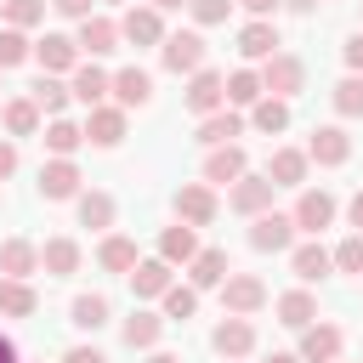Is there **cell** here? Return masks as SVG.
I'll list each match as a JSON object with an SVG mask.
<instances>
[{"mask_svg":"<svg viewBox=\"0 0 363 363\" xmlns=\"http://www.w3.org/2000/svg\"><path fill=\"white\" fill-rule=\"evenodd\" d=\"M261 85H267V96H284V102H289V96L306 85V62L289 57V51H278V57L261 62Z\"/></svg>","mask_w":363,"mask_h":363,"instance_id":"6da1fadb","label":"cell"},{"mask_svg":"<svg viewBox=\"0 0 363 363\" xmlns=\"http://www.w3.org/2000/svg\"><path fill=\"white\" fill-rule=\"evenodd\" d=\"M221 306H227L233 318H250V312L267 306V284H261L255 272H227V284H221Z\"/></svg>","mask_w":363,"mask_h":363,"instance_id":"7a4b0ae2","label":"cell"},{"mask_svg":"<svg viewBox=\"0 0 363 363\" xmlns=\"http://www.w3.org/2000/svg\"><path fill=\"white\" fill-rule=\"evenodd\" d=\"M159 57H164V68H170V74H199V68H204V34H193V28L164 34Z\"/></svg>","mask_w":363,"mask_h":363,"instance_id":"3957f363","label":"cell"},{"mask_svg":"<svg viewBox=\"0 0 363 363\" xmlns=\"http://www.w3.org/2000/svg\"><path fill=\"white\" fill-rule=\"evenodd\" d=\"M221 102H227V74L199 68V74L187 79V108H193L199 119H210V113H221Z\"/></svg>","mask_w":363,"mask_h":363,"instance_id":"277c9868","label":"cell"},{"mask_svg":"<svg viewBox=\"0 0 363 363\" xmlns=\"http://www.w3.org/2000/svg\"><path fill=\"white\" fill-rule=\"evenodd\" d=\"M289 244H295V216H278V210L255 216V227H250V250L278 255V250H289Z\"/></svg>","mask_w":363,"mask_h":363,"instance_id":"5b68a950","label":"cell"},{"mask_svg":"<svg viewBox=\"0 0 363 363\" xmlns=\"http://www.w3.org/2000/svg\"><path fill=\"white\" fill-rule=\"evenodd\" d=\"M272 176H238L233 182V193H227V204L238 210V216H267L272 210Z\"/></svg>","mask_w":363,"mask_h":363,"instance_id":"8992f818","label":"cell"},{"mask_svg":"<svg viewBox=\"0 0 363 363\" xmlns=\"http://www.w3.org/2000/svg\"><path fill=\"white\" fill-rule=\"evenodd\" d=\"M335 193H323V187H306L301 199H295V233H323L329 221H335Z\"/></svg>","mask_w":363,"mask_h":363,"instance_id":"52a82bcc","label":"cell"},{"mask_svg":"<svg viewBox=\"0 0 363 363\" xmlns=\"http://www.w3.org/2000/svg\"><path fill=\"white\" fill-rule=\"evenodd\" d=\"M210 346H216V352H221L227 363H238V357H250V346H255V323H250V318H233V312H227V318L216 323Z\"/></svg>","mask_w":363,"mask_h":363,"instance_id":"ba28073f","label":"cell"},{"mask_svg":"<svg viewBox=\"0 0 363 363\" xmlns=\"http://www.w3.org/2000/svg\"><path fill=\"white\" fill-rule=\"evenodd\" d=\"M119 40H130V45H164V17L153 6H130L119 17Z\"/></svg>","mask_w":363,"mask_h":363,"instance_id":"9c48e42d","label":"cell"},{"mask_svg":"<svg viewBox=\"0 0 363 363\" xmlns=\"http://www.w3.org/2000/svg\"><path fill=\"white\" fill-rule=\"evenodd\" d=\"M306 159H312V164H346V159H352V136H346L340 125H318L312 142H306Z\"/></svg>","mask_w":363,"mask_h":363,"instance_id":"30bf717a","label":"cell"},{"mask_svg":"<svg viewBox=\"0 0 363 363\" xmlns=\"http://www.w3.org/2000/svg\"><path fill=\"white\" fill-rule=\"evenodd\" d=\"M176 216H182L187 227H210V221H216V193H210L204 182L176 187Z\"/></svg>","mask_w":363,"mask_h":363,"instance_id":"8fae6325","label":"cell"},{"mask_svg":"<svg viewBox=\"0 0 363 363\" xmlns=\"http://www.w3.org/2000/svg\"><path fill=\"white\" fill-rule=\"evenodd\" d=\"M301 363H340V329L335 323H312V329H301V352H295Z\"/></svg>","mask_w":363,"mask_h":363,"instance_id":"7c38bea8","label":"cell"},{"mask_svg":"<svg viewBox=\"0 0 363 363\" xmlns=\"http://www.w3.org/2000/svg\"><path fill=\"white\" fill-rule=\"evenodd\" d=\"M244 164H250V159H244V147H238V142H227V147H210V159H204V182H216V187H233L238 176H250Z\"/></svg>","mask_w":363,"mask_h":363,"instance_id":"4fadbf2b","label":"cell"},{"mask_svg":"<svg viewBox=\"0 0 363 363\" xmlns=\"http://www.w3.org/2000/svg\"><path fill=\"white\" fill-rule=\"evenodd\" d=\"M74 45L91 51V57H108V51H119V23L113 17H85L79 34H74Z\"/></svg>","mask_w":363,"mask_h":363,"instance_id":"5bb4252c","label":"cell"},{"mask_svg":"<svg viewBox=\"0 0 363 363\" xmlns=\"http://www.w3.org/2000/svg\"><path fill=\"white\" fill-rule=\"evenodd\" d=\"M278 45H284V40H278V28H272L267 17H255V23H244V28H238V51H244L250 62H267V57H278Z\"/></svg>","mask_w":363,"mask_h":363,"instance_id":"9a60e30c","label":"cell"},{"mask_svg":"<svg viewBox=\"0 0 363 363\" xmlns=\"http://www.w3.org/2000/svg\"><path fill=\"white\" fill-rule=\"evenodd\" d=\"M34 57H40L45 74H74V68H79V45H74L68 34H45V40L34 45Z\"/></svg>","mask_w":363,"mask_h":363,"instance_id":"2e32d148","label":"cell"},{"mask_svg":"<svg viewBox=\"0 0 363 363\" xmlns=\"http://www.w3.org/2000/svg\"><path fill=\"white\" fill-rule=\"evenodd\" d=\"M85 142H96V147H119L125 142V108H91V119H85Z\"/></svg>","mask_w":363,"mask_h":363,"instance_id":"e0dca14e","label":"cell"},{"mask_svg":"<svg viewBox=\"0 0 363 363\" xmlns=\"http://www.w3.org/2000/svg\"><path fill=\"white\" fill-rule=\"evenodd\" d=\"M74 193H79V164L74 159L40 164V199H74Z\"/></svg>","mask_w":363,"mask_h":363,"instance_id":"ac0fdd59","label":"cell"},{"mask_svg":"<svg viewBox=\"0 0 363 363\" xmlns=\"http://www.w3.org/2000/svg\"><path fill=\"white\" fill-rule=\"evenodd\" d=\"M68 91H74V102H85V108H102V96L113 91V79H108L96 62H79V68H74V79H68Z\"/></svg>","mask_w":363,"mask_h":363,"instance_id":"d6986e66","label":"cell"},{"mask_svg":"<svg viewBox=\"0 0 363 363\" xmlns=\"http://www.w3.org/2000/svg\"><path fill=\"white\" fill-rule=\"evenodd\" d=\"M113 96H119V108H147L153 102V74L147 68H119L113 74Z\"/></svg>","mask_w":363,"mask_h":363,"instance_id":"ffe728a7","label":"cell"},{"mask_svg":"<svg viewBox=\"0 0 363 363\" xmlns=\"http://www.w3.org/2000/svg\"><path fill=\"white\" fill-rule=\"evenodd\" d=\"M130 289H136V301H164V289H170V261H136V267H130Z\"/></svg>","mask_w":363,"mask_h":363,"instance_id":"44dd1931","label":"cell"},{"mask_svg":"<svg viewBox=\"0 0 363 363\" xmlns=\"http://www.w3.org/2000/svg\"><path fill=\"white\" fill-rule=\"evenodd\" d=\"M306 147H278L272 153V164H267V176H272V187H301L306 182Z\"/></svg>","mask_w":363,"mask_h":363,"instance_id":"7402d4cb","label":"cell"},{"mask_svg":"<svg viewBox=\"0 0 363 363\" xmlns=\"http://www.w3.org/2000/svg\"><path fill=\"white\" fill-rule=\"evenodd\" d=\"M40 267H45L51 278H74V272H79V244H74V238H45V244H40Z\"/></svg>","mask_w":363,"mask_h":363,"instance_id":"603a6c76","label":"cell"},{"mask_svg":"<svg viewBox=\"0 0 363 363\" xmlns=\"http://www.w3.org/2000/svg\"><path fill=\"white\" fill-rule=\"evenodd\" d=\"M193 255H199L193 227H187V221H182V227H164V238H159V261H170V267H193Z\"/></svg>","mask_w":363,"mask_h":363,"instance_id":"cb8c5ba5","label":"cell"},{"mask_svg":"<svg viewBox=\"0 0 363 363\" xmlns=\"http://www.w3.org/2000/svg\"><path fill=\"white\" fill-rule=\"evenodd\" d=\"M289 267H295V278H301V284H323V278H329V267H335V255H329L323 244H301V250L289 255Z\"/></svg>","mask_w":363,"mask_h":363,"instance_id":"d4e9b609","label":"cell"},{"mask_svg":"<svg viewBox=\"0 0 363 363\" xmlns=\"http://www.w3.org/2000/svg\"><path fill=\"white\" fill-rule=\"evenodd\" d=\"M34 267H40V250L28 238H6L0 244V278H28Z\"/></svg>","mask_w":363,"mask_h":363,"instance_id":"484cf974","label":"cell"},{"mask_svg":"<svg viewBox=\"0 0 363 363\" xmlns=\"http://www.w3.org/2000/svg\"><path fill=\"white\" fill-rule=\"evenodd\" d=\"M40 295L28 289V278H0V318H34Z\"/></svg>","mask_w":363,"mask_h":363,"instance_id":"4316f807","label":"cell"},{"mask_svg":"<svg viewBox=\"0 0 363 363\" xmlns=\"http://www.w3.org/2000/svg\"><path fill=\"white\" fill-rule=\"evenodd\" d=\"M227 250H199L193 255V289H221L227 284Z\"/></svg>","mask_w":363,"mask_h":363,"instance_id":"83f0119b","label":"cell"},{"mask_svg":"<svg viewBox=\"0 0 363 363\" xmlns=\"http://www.w3.org/2000/svg\"><path fill=\"white\" fill-rule=\"evenodd\" d=\"M312 318H318L312 289H289V295H278V323H289V329H312Z\"/></svg>","mask_w":363,"mask_h":363,"instance_id":"f1b7e54d","label":"cell"},{"mask_svg":"<svg viewBox=\"0 0 363 363\" xmlns=\"http://www.w3.org/2000/svg\"><path fill=\"white\" fill-rule=\"evenodd\" d=\"M159 335H164V318H159V312H130V318H125V346H130V352L159 346Z\"/></svg>","mask_w":363,"mask_h":363,"instance_id":"f546056e","label":"cell"},{"mask_svg":"<svg viewBox=\"0 0 363 363\" xmlns=\"http://www.w3.org/2000/svg\"><path fill=\"white\" fill-rule=\"evenodd\" d=\"M233 136H244V119H238V113H227V108H221V113L199 119V142H204V147H227Z\"/></svg>","mask_w":363,"mask_h":363,"instance_id":"4dcf8cb0","label":"cell"},{"mask_svg":"<svg viewBox=\"0 0 363 363\" xmlns=\"http://www.w3.org/2000/svg\"><path fill=\"white\" fill-rule=\"evenodd\" d=\"M79 227H91V233L113 227V193H102V187L79 193Z\"/></svg>","mask_w":363,"mask_h":363,"instance_id":"1f68e13d","label":"cell"},{"mask_svg":"<svg viewBox=\"0 0 363 363\" xmlns=\"http://www.w3.org/2000/svg\"><path fill=\"white\" fill-rule=\"evenodd\" d=\"M261 96H267V85H261V74H255V68H233V74H227V102L255 108Z\"/></svg>","mask_w":363,"mask_h":363,"instance_id":"d6a6232c","label":"cell"},{"mask_svg":"<svg viewBox=\"0 0 363 363\" xmlns=\"http://www.w3.org/2000/svg\"><path fill=\"white\" fill-rule=\"evenodd\" d=\"M68 96H74V91H68V85H62L57 74H40V79H34V102H40V113H51V119H62V108H68Z\"/></svg>","mask_w":363,"mask_h":363,"instance_id":"836d02e7","label":"cell"},{"mask_svg":"<svg viewBox=\"0 0 363 363\" xmlns=\"http://www.w3.org/2000/svg\"><path fill=\"white\" fill-rule=\"evenodd\" d=\"M6 130L11 136H34L40 130V102L34 96H11L6 102Z\"/></svg>","mask_w":363,"mask_h":363,"instance_id":"e575fe53","label":"cell"},{"mask_svg":"<svg viewBox=\"0 0 363 363\" xmlns=\"http://www.w3.org/2000/svg\"><path fill=\"white\" fill-rule=\"evenodd\" d=\"M250 125H255V130H267V136L289 130V102H284V96H261V102H255V113H250Z\"/></svg>","mask_w":363,"mask_h":363,"instance_id":"d590c367","label":"cell"},{"mask_svg":"<svg viewBox=\"0 0 363 363\" xmlns=\"http://www.w3.org/2000/svg\"><path fill=\"white\" fill-rule=\"evenodd\" d=\"M40 142H45V147H51V153H57V159H68V153H74V147H79V142H85V125H74V119H51V125H45V136H40Z\"/></svg>","mask_w":363,"mask_h":363,"instance_id":"8d00e7d4","label":"cell"},{"mask_svg":"<svg viewBox=\"0 0 363 363\" xmlns=\"http://www.w3.org/2000/svg\"><path fill=\"white\" fill-rule=\"evenodd\" d=\"M68 323H74V329H102V323H108V295H79V301L68 306Z\"/></svg>","mask_w":363,"mask_h":363,"instance_id":"74e56055","label":"cell"},{"mask_svg":"<svg viewBox=\"0 0 363 363\" xmlns=\"http://www.w3.org/2000/svg\"><path fill=\"white\" fill-rule=\"evenodd\" d=\"M96 261H102L108 272H130V267H136V244L113 233V238H102V250H96Z\"/></svg>","mask_w":363,"mask_h":363,"instance_id":"f35d334b","label":"cell"},{"mask_svg":"<svg viewBox=\"0 0 363 363\" xmlns=\"http://www.w3.org/2000/svg\"><path fill=\"white\" fill-rule=\"evenodd\" d=\"M193 312H199V289H193V284H187V289L170 284V289H164V323H187Z\"/></svg>","mask_w":363,"mask_h":363,"instance_id":"ab89813d","label":"cell"},{"mask_svg":"<svg viewBox=\"0 0 363 363\" xmlns=\"http://www.w3.org/2000/svg\"><path fill=\"white\" fill-rule=\"evenodd\" d=\"M335 113L340 119H363V74H346L335 85Z\"/></svg>","mask_w":363,"mask_h":363,"instance_id":"60d3db41","label":"cell"},{"mask_svg":"<svg viewBox=\"0 0 363 363\" xmlns=\"http://www.w3.org/2000/svg\"><path fill=\"white\" fill-rule=\"evenodd\" d=\"M0 17H6V28H34L45 17V0H0Z\"/></svg>","mask_w":363,"mask_h":363,"instance_id":"b9f144b4","label":"cell"},{"mask_svg":"<svg viewBox=\"0 0 363 363\" xmlns=\"http://www.w3.org/2000/svg\"><path fill=\"white\" fill-rule=\"evenodd\" d=\"M28 57H34L28 34H23V28H0V68H17V62H28Z\"/></svg>","mask_w":363,"mask_h":363,"instance_id":"7bdbcfd3","label":"cell"},{"mask_svg":"<svg viewBox=\"0 0 363 363\" xmlns=\"http://www.w3.org/2000/svg\"><path fill=\"white\" fill-rule=\"evenodd\" d=\"M335 267H340V272H352V278H363V233L340 238V250H335Z\"/></svg>","mask_w":363,"mask_h":363,"instance_id":"ee69618b","label":"cell"},{"mask_svg":"<svg viewBox=\"0 0 363 363\" xmlns=\"http://www.w3.org/2000/svg\"><path fill=\"white\" fill-rule=\"evenodd\" d=\"M187 6H193V23H204V28L227 23V11H233V0H187Z\"/></svg>","mask_w":363,"mask_h":363,"instance_id":"f6af8a7d","label":"cell"},{"mask_svg":"<svg viewBox=\"0 0 363 363\" xmlns=\"http://www.w3.org/2000/svg\"><path fill=\"white\" fill-rule=\"evenodd\" d=\"M62 363H108V357H102L96 346H68V352H62Z\"/></svg>","mask_w":363,"mask_h":363,"instance_id":"bcb514c9","label":"cell"},{"mask_svg":"<svg viewBox=\"0 0 363 363\" xmlns=\"http://www.w3.org/2000/svg\"><path fill=\"white\" fill-rule=\"evenodd\" d=\"M51 6H57V11H62V17H79V23H85V17H91V0H51Z\"/></svg>","mask_w":363,"mask_h":363,"instance_id":"7dc6e473","label":"cell"},{"mask_svg":"<svg viewBox=\"0 0 363 363\" xmlns=\"http://www.w3.org/2000/svg\"><path fill=\"white\" fill-rule=\"evenodd\" d=\"M346 68H352V74H363V34H352V40H346Z\"/></svg>","mask_w":363,"mask_h":363,"instance_id":"c3c4849f","label":"cell"},{"mask_svg":"<svg viewBox=\"0 0 363 363\" xmlns=\"http://www.w3.org/2000/svg\"><path fill=\"white\" fill-rule=\"evenodd\" d=\"M11 170H17V147H11V142H0V182H6Z\"/></svg>","mask_w":363,"mask_h":363,"instance_id":"681fc988","label":"cell"},{"mask_svg":"<svg viewBox=\"0 0 363 363\" xmlns=\"http://www.w3.org/2000/svg\"><path fill=\"white\" fill-rule=\"evenodd\" d=\"M284 0H244V11H255V17H272Z\"/></svg>","mask_w":363,"mask_h":363,"instance_id":"f907efd6","label":"cell"},{"mask_svg":"<svg viewBox=\"0 0 363 363\" xmlns=\"http://www.w3.org/2000/svg\"><path fill=\"white\" fill-rule=\"evenodd\" d=\"M346 216H352V227H357V233H363V187H357V193H352V204H346Z\"/></svg>","mask_w":363,"mask_h":363,"instance_id":"816d5d0a","label":"cell"},{"mask_svg":"<svg viewBox=\"0 0 363 363\" xmlns=\"http://www.w3.org/2000/svg\"><path fill=\"white\" fill-rule=\"evenodd\" d=\"M147 6H153V11H182L187 0H147Z\"/></svg>","mask_w":363,"mask_h":363,"instance_id":"f5cc1de1","label":"cell"},{"mask_svg":"<svg viewBox=\"0 0 363 363\" xmlns=\"http://www.w3.org/2000/svg\"><path fill=\"white\" fill-rule=\"evenodd\" d=\"M0 363H17V346H11L6 335H0Z\"/></svg>","mask_w":363,"mask_h":363,"instance_id":"db71d44e","label":"cell"},{"mask_svg":"<svg viewBox=\"0 0 363 363\" xmlns=\"http://www.w3.org/2000/svg\"><path fill=\"white\" fill-rule=\"evenodd\" d=\"M147 363H182V357H176V352H153Z\"/></svg>","mask_w":363,"mask_h":363,"instance_id":"11a10c76","label":"cell"},{"mask_svg":"<svg viewBox=\"0 0 363 363\" xmlns=\"http://www.w3.org/2000/svg\"><path fill=\"white\" fill-rule=\"evenodd\" d=\"M284 6H289V11H312L318 0H284Z\"/></svg>","mask_w":363,"mask_h":363,"instance_id":"9f6ffc18","label":"cell"},{"mask_svg":"<svg viewBox=\"0 0 363 363\" xmlns=\"http://www.w3.org/2000/svg\"><path fill=\"white\" fill-rule=\"evenodd\" d=\"M267 363H301V357H295V352H272Z\"/></svg>","mask_w":363,"mask_h":363,"instance_id":"6f0895ef","label":"cell"},{"mask_svg":"<svg viewBox=\"0 0 363 363\" xmlns=\"http://www.w3.org/2000/svg\"><path fill=\"white\" fill-rule=\"evenodd\" d=\"M108 6H119V0H108Z\"/></svg>","mask_w":363,"mask_h":363,"instance_id":"680465c9","label":"cell"},{"mask_svg":"<svg viewBox=\"0 0 363 363\" xmlns=\"http://www.w3.org/2000/svg\"><path fill=\"white\" fill-rule=\"evenodd\" d=\"M0 74H6V68H0Z\"/></svg>","mask_w":363,"mask_h":363,"instance_id":"91938a15","label":"cell"}]
</instances>
